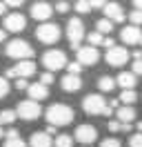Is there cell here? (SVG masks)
Instances as JSON below:
<instances>
[{"label":"cell","instance_id":"obj_34","mask_svg":"<svg viewBox=\"0 0 142 147\" xmlns=\"http://www.w3.org/2000/svg\"><path fill=\"white\" fill-rule=\"evenodd\" d=\"M122 123L120 120H109V131H122Z\"/></svg>","mask_w":142,"mask_h":147},{"label":"cell","instance_id":"obj_42","mask_svg":"<svg viewBox=\"0 0 142 147\" xmlns=\"http://www.w3.org/2000/svg\"><path fill=\"white\" fill-rule=\"evenodd\" d=\"M5 9H7V2H0V16L5 13Z\"/></svg>","mask_w":142,"mask_h":147},{"label":"cell","instance_id":"obj_2","mask_svg":"<svg viewBox=\"0 0 142 147\" xmlns=\"http://www.w3.org/2000/svg\"><path fill=\"white\" fill-rule=\"evenodd\" d=\"M5 51H7L9 58H16V60H31L33 58V47L29 45L27 40H22V38L11 40Z\"/></svg>","mask_w":142,"mask_h":147},{"label":"cell","instance_id":"obj_27","mask_svg":"<svg viewBox=\"0 0 142 147\" xmlns=\"http://www.w3.org/2000/svg\"><path fill=\"white\" fill-rule=\"evenodd\" d=\"M89 42H91V47L102 45V42H104V36H102L100 31H91V34H89Z\"/></svg>","mask_w":142,"mask_h":147},{"label":"cell","instance_id":"obj_22","mask_svg":"<svg viewBox=\"0 0 142 147\" xmlns=\"http://www.w3.org/2000/svg\"><path fill=\"white\" fill-rule=\"evenodd\" d=\"M16 118L18 116H16L13 109H0V127H2V125H11Z\"/></svg>","mask_w":142,"mask_h":147},{"label":"cell","instance_id":"obj_16","mask_svg":"<svg viewBox=\"0 0 142 147\" xmlns=\"http://www.w3.org/2000/svg\"><path fill=\"white\" fill-rule=\"evenodd\" d=\"M27 89H29V98L36 102L42 100V98H49V87H44L42 83H33V85H29Z\"/></svg>","mask_w":142,"mask_h":147},{"label":"cell","instance_id":"obj_30","mask_svg":"<svg viewBox=\"0 0 142 147\" xmlns=\"http://www.w3.org/2000/svg\"><path fill=\"white\" fill-rule=\"evenodd\" d=\"M67 69H69L71 76H80V71H82V65H80V63H67Z\"/></svg>","mask_w":142,"mask_h":147},{"label":"cell","instance_id":"obj_24","mask_svg":"<svg viewBox=\"0 0 142 147\" xmlns=\"http://www.w3.org/2000/svg\"><path fill=\"white\" fill-rule=\"evenodd\" d=\"M135 98H138V96H135V92H133V89L120 94V102H122L124 107H131V102H135Z\"/></svg>","mask_w":142,"mask_h":147},{"label":"cell","instance_id":"obj_12","mask_svg":"<svg viewBox=\"0 0 142 147\" xmlns=\"http://www.w3.org/2000/svg\"><path fill=\"white\" fill-rule=\"evenodd\" d=\"M2 27H5V31H13V34H18V31H22V29L27 27V20H25L22 13H9V16H5Z\"/></svg>","mask_w":142,"mask_h":147},{"label":"cell","instance_id":"obj_7","mask_svg":"<svg viewBox=\"0 0 142 147\" xmlns=\"http://www.w3.org/2000/svg\"><path fill=\"white\" fill-rule=\"evenodd\" d=\"M40 114H42V109L36 100H22L16 109V116H20L22 120H36Z\"/></svg>","mask_w":142,"mask_h":147},{"label":"cell","instance_id":"obj_6","mask_svg":"<svg viewBox=\"0 0 142 147\" xmlns=\"http://www.w3.org/2000/svg\"><path fill=\"white\" fill-rule=\"evenodd\" d=\"M67 38H69L71 47L78 51L80 49V40L84 38V25H82L80 18H71L69 22H67Z\"/></svg>","mask_w":142,"mask_h":147},{"label":"cell","instance_id":"obj_40","mask_svg":"<svg viewBox=\"0 0 142 147\" xmlns=\"http://www.w3.org/2000/svg\"><path fill=\"white\" fill-rule=\"evenodd\" d=\"M5 40H7V31H5V29H0V42H5Z\"/></svg>","mask_w":142,"mask_h":147},{"label":"cell","instance_id":"obj_5","mask_svg":"<svg viewBox=\"0 0 142 147\" xmlns=\"http://www.w3.org/2000/svg\"><path fill=\"white\" fill-rule=\"evenodd\" d=\"M82 109L91 116H100V114H107V102L100 94H89L82 100Z\"/></svg>","mask_w":142,"mask_h":147},{"label":"cell","instance_id":"obj_29","mask_svg":"<svg viewBox=\"0 0 142 147\" xmlns=\"http://www.w3.org/2000/svg\"><path fill=\"white\" fill-rule=\"evenodd\" d=\"M129 18H131V22H133V27H140V25H142V11H138V9H133V11H131V16H129Z\"/></svg>","mask_w":142,"mask_h":147},{"label":"cell","instance_id":"obj_43","mask_svg":"<svg viewBox=\"0 0 142 147\" xmlns=\"http://www.w3.org/2000/svg\"><path fill=\"white\" fill-rule=\"evenodd\" d=\"M2 136H5V131H2V127H0V138H2Z\"/></svg>","mask_w":142,"mask_h":147},{"label":"cell","instance_id":"obj_8","mask_svg":"<svg viewBox=\"0 0 142 147\" xmlns=\"http://www.w3.org/2000/svg\"><path fill=\"white\" fill-rule=\"evenodd\" d=\"M33 74H36V63H31V60H20L16 67L7 69V76L9 78H16V80H20V78L27 80V78L33 76Z\"/></svg>","mask_w":142,"mask_h":147},{"label":"cell","instance_id":"obj_21","mask_svg":"<svg viewBox=\"0 0 142 147\" xmlns=\"http://www.w3.org/2000/svg\"><path fill=\"white\" fill-rule=\"evenodd\" d=\"M93 7H104V2H84V0L76 2V11L78 13H89Z\"/></svg>","mask_w":142,"mask_h":147},{"label":"cell","instance_id":"obj_25","mask_svg":"<svg viewBox=\"0 0 142 147\" xmlns=\"http://www.w3.org/2000/svg\"><path fill=\"white\" fill-rule=\"evenodd\" d=\"M73 145V138L69 134H58L56 136V147H71Z\"/></svg>","mask_w":142,"mask_h":147},{"label":"cell","instance_id":"obj_3","mask_svg":"<svg viewBox=\"0 0 142 147\" xmlns=\"http://www.w3.org/2000/svg\"><path fill=\"white\" fill-rule=\"evenodd\" d=\"M42 65L47 67V71H58L62 67H67V54L60 51V49H49V51H44L42 56Z\"/></svg>","mask_w":142,"mask_h":147},{"label":"cell","instance_id":"obj_38","mask_svg":"<svg viewBox=\"0 0 142 147\" xmlns=\"http://www.w3.org/2000/svg\"><path fill=\"white\" fill-rule=\"evenodd\" d=\"M18 134H20V131L11 127V129H9V131H7V138H20V136H18Z\"/></svg>","mask_w":142,"mask_h":147},{"label":"cell","instance_id":"obj_37","mask_svg":"<svg viewBox=\"0 0 142 147\" xmlns=\"http://www.w3.org/2000/svg\"><path fill=\"white\" fill-rule=\"evenodd\" d=\"M133 74H142V60H135V63H133Z\"/></svg>","mask_w":142,"mask_h":147},{"label":"cell","instance_id":"obj_4","mask_svg":"<svg viewBox=\"0 0 142 147\" xmlns=\"http://www.w3.org/2000/svg\"><path fill=\"white\" fill-rule=\"evenodd\" d=\"M36 38L44 42V45H53V42H58V38H60V27L56 25V22H42L40 27L36 29Z\"/></svg>","mask_w":142,"mask_h":147},{"label":"cell","instance_id":"obj_18","mask_svg":"<svg viewBox=\"0 0 142 147\" xmlns=\"http://www.w3.org/2000/svg\"><path fill=\"white\" fill-rule=\"evenodd\" d=\"M51 143L53 140L47 131H36V134H31V140H29L31 147H51Z\"/></svg>","mask_w":142,"mask_h":147},{"label":"cell","instance_id":"obj_31","mask_svg":"<svg viewBox=\"0 0 142 147\" xmlns=\"http://www.w3.org/2000/svg\"><path fill=\"white\" fill-rule=\"evenodd\" d=\"M100 147H122V145H120L118 138H104V140L100 143Z\"/></svg>","mask_w":142,"mask_h":147},{"label":"cell","instance_id":"obj_35","mask_svg":"<svg viewBox=\"0 0 142 147\" xmlns=\"http://www.w3.org/2000/svg\"><path fill=\"white\" fill-rule=\"evenodd\" d=\"M129 145L131 147H142V134H133L131 140H129Z\"/></svg>","mask_w":142,"mask_h":147},{"label":"cell","instance_id":"obj_10","mask_svg":"<svg viewBox=\"0 0 142 147\" xmlns=\"http://www.w3.org/2000/svg\"><path fill=\"white\" fill-rule=\"evenodd\" d=\"M98 138V129L93 127V125H78L76 127V140L78 143H84V145H91L93 140Z\"/></svg>","mask_w":142,"mask_h":147},{"label":"cell","instance_id":"obj_23","mask_svg":"<svg viewBox=\"0 0 142 147\" xmlns=\"http://www.w3.org/2000/svg\"><path fill=\"white\" fill-rule=\"evenodd\" d=\"M98 87L102 89V92H111L115 87V80L111 78V76H100V80H98Z\"/></svg>","mask_w":142,"mask_h":147},{"label":"cell","instance_id":"obj_15","mask_svg":"<svg viewBox=\"0 0 142 147\" xmlns=\"http://www.w3.org/2000/svg\"><path fill=\"white\" fill-rule=\"evenodd\" d=\"M104 18L111 22H122L124 20V9L118 2H104Z\"/></svg>","mask_w":142,"mask_h":147},{"label":"cell","instance_id":"obj_32","mask_svg":"<svg viewBox=\"0 0 142 147\" xmlns=\"http://www.w3.org/2000/svg\"><path fill=\"white\" fill-rule=\"evenodd\" d=\"M7 94H9V83L2 78V76H0V98H5Z\"/></svg>","mask_w":142,"mask_h":147},{"label":"cell","instance_id":"obj_33","mask_svg":"<svg viewBox=\"0 0 142 147\" xmlns=\"http://www.w3.org/2000/svg\"><path fill=\"white\" fill-rule=\"evenodd\" d=\"M40 83H42L44 87H49V85L53 83V74H51V71H47V74H42V76H40Z\"/></svg>","mask_w":142,"mask_h":147},{"label":"cell","instance_id":"obj_13","mask_svg":"<svg viewBox=\"0 0 142 147\" xmlns=\"http://www.w3.org/2000/svg\"><path fill=\"white\" fill-rule=\"evenodd\" d=\"M53 13V5H49V2H33L31 5V18L36 20H49Z\"/></svg>","mask_w":142,"mask_h":147},{"label":"cell","instance_id":"obj_28","mask_svg":"<svg viewBox=\"0 0 142 147\" xmlns=\"http://www.w3.org/2000/svg\"><path fill=\"white\" fill-rule=\"evenodd\" d=\"M2 147H27V143L22 140V138H7Z\"/></svg>","mask_w":142,"mask_h":147},{"label":"cell","instance_id":"obj_20","mask_svg":"<svg viewBox=\"0 0 142 147\" xmlns=\"http://www.w3.org/2000/svg\"><path fill=\"white\" fill-rule=\"evenodd\" d=\"M115 116H118V120H120L122 125H129V123L135 118V109H133V107H118Z\"/></svg>","mask_w":142,"mask_h":147},{"label":"cell","instance_id":"obj_19","mask_svg":"<svg viewBox=\"0 0 142 147\" xmlns=\"http://www.w3.org/2000/svg\"><path fill=\"white\" fill-rule=\"evenodd\" d=\"M60 85H62L64 92H78L80 87H82V80H80V76H71V74H67V76L60 80Z\"/></svg>","mask_w":142,"mask_h":147},{"label":"cell","instance_id":"obj_9","mask_svg":"<svg viewBox=\"0 0 142 147\" xmlns=\"http://www.w3.org/2000/svg\"><path fill=\"white\" fill-rule=\"evenodd\" d=\"M104 58L111 67H122V65L129 60V51H127L124 47H111V49H107Z\"/></svg>","mask_w":142,"mask_h":147},{"label":"cell","instance_id":"obj_1","mask_svg":"<svg viewBox=\"0 0 142 147\" xmlns=\"http://www.w3.org/2000/svg\"><path fill=\"white\" fill-rule=\"evenodd\" d=\"M47 120L51 127H62V125H69L73 120V109L69 105H62V102H56L47 109Z\"/></svg>","mask_w":142,"mask_h":147},{"label":"cell","instance_id":"obj_41","mask_svg":"<svg viewBox=\"0 0 142 147\" xmlns=\"http://www.w3.org/2000/svg\"><path fill=\"white\" fill-rule=\"evenodd\" d=\"M133 7H135L138 11H142V0H135V2H133Z\"/></svg>","mask_w":142,"mask_h":147},{"label":"cell","instance_id":"obj_36","mask_svg":"<svg viewBox=\"0 0 142 147\" xmlns=\"http://www.w3.org/2000/svg\"><path fill=\"white\" fill-rule=\"evenodd\" d=\"M69 2H58V5H56V11H60V13H67V11H69Z\"/></svg>","mask_w":142,"mask_h":147},{"label":"cell","instance_id":"obj_26","mask_svg":"<svg viewBox=\"0 0 142 147\" xmlns=\"http://www.w3.org/2000/svg\"><path fill=\"white\" fill-rule=\"evenodd\" d=\"M96 31H100V34H109V31H111V29H113V22H111V20H107V18H102V20H98L96 22Z\"/></svg>","mask_w":142,"mask_h":147},{"label":"cell","instance_id":"obj_14","mask_svg":"<svg viewBox=\"0 0 142 147\" xmlns=\"http://www.w3.org/2000/svg\"><path fill=\"white\" fill-rule=\"evenodd\" d=\"M120 38H122L124 45H138V42H142V31L140 27H124L122 31H120Z\"/></svg>","mask_w":142,"mask_h":147},{"label":"cell","instance_id":"obj_11","mask_svg":"<svg viewBox=\"0 0 142 147\" xmlns=\"http://www.w3.org/2000/svg\"><path fill=\"white\" fill-rule=\"evenodd\" d=\"M98 60H100V54H98V49L96 47H91V45H87V47H80L78 49V63L84 67H91V65H96Z\"/></svg>","mask_w":142,"mask_h":147},{"label":"cell","instance_id":"obj_39","mask_svg":"<svg viewBox=\"0 0 142 147\" xmlns=\"http://www.w3.org/2000/svg\"><path fill=\"white\" fill-rule=\"evenodd\" d=\"M16 87H18V89H25V87H27V80H25V78L16 80Z\"/></svg>","mask_w":142,"mask_h":147},{"label":"cell","instance_id":"obj_17","mask_svg":"<svg viewBox=\"0 0 142 147\" xmlns=\"http://www.w3.org/2000/svg\"><path fill=\"white\" fill-rule=\"evenodd\" d=\"M115 83L122 87V92H129V89H133V87H135V83H138V80H135V74H133V71H122L118 78H115Z\"/></svg>","mask_w":142,"mask_h":147}]
</instances>
